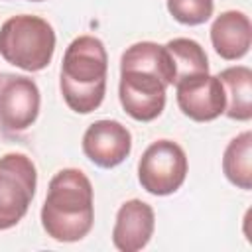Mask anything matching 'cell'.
<instances>
[{"mask_svg": "<svg viewBox=\"0 0 252 252\" xmlns=\"http://www.w3.org/2000/svg\"><path fill=\"white\" fill-rule=\"evenodd\" d=\"M173 83L175 67L165 45L138 41L122 53L118 98L130 118L156 120L165 108V91Z\"/></svg>", "mask_w": 252, "mask_h": 252, "instance_id": "6da1fadb", "label": "cell"}, {"mask_svg": "<svg viewBox=\"0 0 252 252\" xmlns=\"http://www.w3.org/2000/svg\"><path fill=\"white\" fill-rule=\"evenodd\" d=\"M39 217L43 230L53 240H83L94 222L91 179L75 167L59 169L49 181Z\"/></svg>", "mask_w": 252, "mask_h": 252, "instance_id": "7a4b0ae2", "label": "cell"}, {"mask_svg": "<svg viewBox=\"0 0 252 252\" xmlns=\"http://www.w3.org/2000/svg\"><path fill=\"white\" fill-rule=\"evenodd\" d=\"M108 55L104 43L94 35L75 37L63 55L59 89L67 106L77 114L96 110L106 93Z\"/></svg>", "mask_w": 252, "mask_h": 252, "instance_id": "3957f363", "label": "cell"}, {"mask_svg": "<svg viewBox=\"0 0 252 252\" xmlns=\"http://www.w3.org/2000/svg\"><path fill=\"white\" fill-rule=\"evenodd\" d=\"M55 53V32L39 16L20 14L0 26V57L28 73L45 69Z\"/></svg>", "mask_w": 252, "mask_h": 252, "instance_id": "277c9868", "label": "cell"}, {"mask_svg": "<svg viewBox=\"0 0 252 252\" xmlns=\"http://www.w3.org/2000/svg\"><path fill=\"white\" fill-rule=\"evenodd\" d=\"M37 187V169L26 154L0 158V230L16 226L28 213Z\"/></svg>", "mask_w": 252, "mask_h": 252, "instance_id": "5b68a950", "label": "cell"}, {"mask_svg": "<svg viewBox=\"0 0 252 252\" xmlns=\"http://www.w3.org/2000/svg\"><path fill=\"white\" fill-rule=\"evenodd\" d=\"M185 150L173 140L152 142L138 161V181L150 195L165 197L175 193L187 177Z\"/></svg>", "mask_w": 252, "mask_h": 252, "instance_id": "8992f818", "label": "cell"}, {"mask_svg": "<svg viewBox=\"0 0 252 252\" xmlns=\"http://www.w3.org/2000/svg\"><path fill=\"white\" fill-rule=\"evenodd\" d=\"M39 89L24 75H0V130L20 134L28 130L39 114Z\"/></svg>", "mask_w": 252, "mask_h": 252, "instance_id": "52a82bcc", "label": "cell"}, {"mask_svg": "<svg viewBox=\"0 0 252 252\" xmlns=\"http://www.w3.org/2000/svg\"><path fill=\"white\" fill-rule=\"evenodd\" d=\"M179 110L195 122H211L224 112V89L215 75H193L175 83Z\"/></svg>", "mask_w": 252, "mask_h": 252, "instance_id": "ba28073f", "label": "cell"}, {"mask_svg": "<svg viewBox=\"0 0 252 252\" xmlns=\"http://www.w3.org/2000/svg\"><path fill=\"white\" fill-rule=\"evenodd\" d=\"M83 152L102 169L116 167L132 152V134L118 120H96L83 134Z\"/></svg>", "mask_w": 252, "mask_h": 252, "instance_id": "9c48e42d", "label": "cell"}, {"mask_svg": "<svg viewBox=\"0 0 252 252\" xmlns=\"http://www.w3.org/2000/svg\"><path fill=\"white\" fill-rule=\"evenodd\" d=\"M156 226L154 209L140 201L130 199L120 205L112 228V244L120 252H138L148 246Z\"/></svg>", "mask_w": 252, "mask_h": 252, "instance_id": "30bf717a", "label": "cell"}, {"mask_svg": "<svg viewBox=\"0 0 252 252\" xmlns=\"http://www.w3.org/2000/svg\"><path fill=\"white\" fill-rule=\"evenodd\" d=\"M211 43L219 57L226 61L242 59L252 45L250 18L240 10H226L211 26Z\"/></svg>", "mask_w": 252, "mask_h": 252, "instance_id": "8fae6325", "label": "cell"}, {"mask_svg": "<svg viewBox=\"0 0 252 252\" xmlns=\"http://www.w3.org/2000/svg\"><path fill=\"white\" fill-rule=\"evenodd\" d=\"M219 81L224 89V112L230 120L248 122L252 118V71L246 65L222 69Z\"/></svg>", "mask_w": 252, "mask_h": 252, "instance_id": "7c38bea8", "label": "cell"}, {"mask_svg": "<svg viewBox=\"0 0 252 252\" xmlns=\"http://www.w3.org/2000/svg\"><path fill=\"white\" fill-rule=\"evenodd\" d=\"M222 173L238 189H252V132L244 130L232 138L222 154Z\"/></svg>", "mask_w": 252, "mask_h": 252, "instance_id": "4fadbf2b", "label": "cell"}, {"mask_svg": "<svg viewBox=\"0 0 252 252\" xmlns=\"http://www.w3.org/2000/svg\"><path fill=\"white\" fill-rule=\"evenodd\" d=\"M165 47H167V51L171 55V61H173V67H175V83L179 79H185V77L209 73L207 53L195 39L173 37L165 43Z\"/></svg>", "mask_w": 252, "mask_h": 252, "instance_id": "5bb4252c", "label": "cell"}, {"mask_svg": "<svg viewBox=\"0 0 252 252\" xmlns=\"http://www.w3.org/2000/svg\"><path fill=\"white\" fill-rule=\"evenodd\" d=\"M215 10V0H167V12L183 26L205 24Z\"/></svg>", "mask_w": 252, "mask_h": 252, "instance_id": "9a60e30c", "label": "cell"}, {"mask_svg": "<svg viewBox=\"0 0 252 252\" xmlns=\"http://www.w3.org/2000/svg\"><path fill=\"white\" fill-rule=\"evenodd\" d=\"M30 2H43V0H30Z\"/></svg>", "mask_w": 252, "mask_h": 252, "instance_id": "2e32d148", "label": "cell"}]
</instances>
